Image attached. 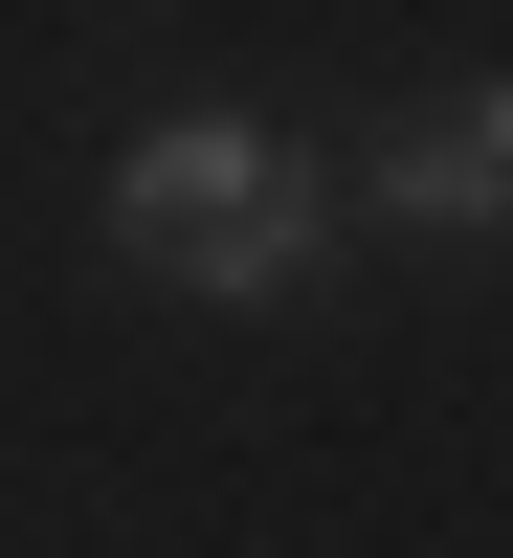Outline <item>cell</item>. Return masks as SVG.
Returning <instances> with one entry per match:
<instances>
[{
  "label": "cell",
  "mask_w": 513,
  "mask_h": 558,
  "mask_svg": "<svg viewBox=\"0 0 513 558\" xmlns=\"http://www.w3.org/2000/svg\"><path fill=\"white\" fill-rule=\"evenodd\" d=\"M89 223H112V268H157L179 313H291L313 268H335V157L268 134V112H157V134H112Z\"/></svg>",
  "instance_id": "1"
},
{
  "label": "cell",
  "mask_w": 513,
  "mask_h": 558,
  "mask_svg": "<svg viewBox=\"0 0 513 558\" xmlns=\"http://www.w3.org/2000/svg\"><path fill=\"white\" fill-rule=\"evenodd\" d=\"M335 223H380V246H491V223H513V68L447 89V112H402V134H357V157H335Z\"/></svg>",
  "instance_id": "2"
}]
</instances>
